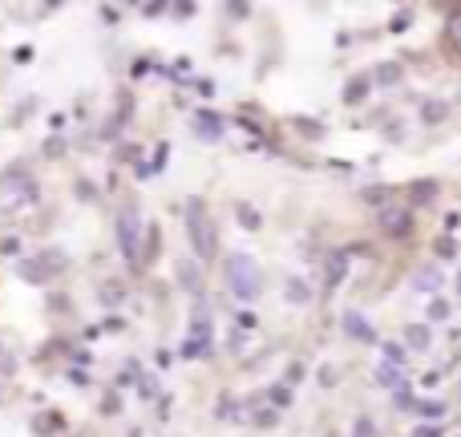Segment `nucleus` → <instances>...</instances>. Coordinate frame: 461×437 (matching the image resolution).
Masks as SVG:
<instances>
[{
	"label": "nucleus",
	"mask_w": 461,
	"mask_h": 437,
	"mask_svg": "<svg viewBox=\"0 0 461 437\" xmlns=\"http://www.w3.org/2000/svg\"><path fill=\"white\" fill-rule=\"evenodd\" d=\"M227 284L239 300H255V296H259V268H255L251 255H243V251L230 255L227 259Z\"/></svg>",
	"instance_id": "1"
},
{
	"label": "nucleus",
	"mask_w": 461,
	"mask_h": 437,
	"mask_svg": "<svg viewBox=\"0 0 461 437\" xmlns=\"http://www.w3.org/2000/svg\"><path fill=\"white\" fill-rule=\"evenodd\" d=\"M191 239H194V251L199 255H211V243H215V239H207V219H203V203H191Z\"/></svg>",
	"instance_id": "2"
},
{
	"label": "nucleus",
	"mask_w": 461,
	"mask_h": 437,
	"mask_svg": "<svg viewBox=\"0 0 461 437\" xmlns=\"http://www.w3.org/2000/svg\"><path fill=\"white\" fill-rule=\"evenodd\" d=\"M344 328H348V332H352V336H360V341H373V332H368V328H365V320H360V316H357V312H352V316H348V320H344Z\"/></svg>",
	"instance_id": "3"
},
{
	"label": "nucleus",
	"mask_w": 461,
	"mask_h": 437,
	"mask_svg": "<svg viewBox=\"0 0 461 437\" xmlns=\"http://www.w3.org/2000/svg\"><path fill=\"white\" fill-rule=\"evenodd\" d=\"M405 341L413 344V349H425V344H429V332H425L421 324H413V328H405Z\"/></svg>",
	"instance_id": "4"
},
{
	"label": "nucleus",
	"mask_w": 461,
	"mask_h": 437,
	"mask_svg": "<svg viewBox=\"0 0 461 437\" xmlns=\"http://www.w3.org/2000/svg\"><path fill=\"white\" fill-rule=\"evenodd\" d=\"M381 227H384V231H401V227H409V219L401 215V211H389V215L381 219Z\"/></svg>",
	"instance_id": "5"
},
{
	"label": "nucleus",
	"mask_w": 461,
	"mask_h": 437,
	"mask_svg": "<svg viewBox=\"0 0 461 437\" xmlns=\"http://www.w3.org/2000/svg\"><path fill=\"white\" fill-rule=\"evenodd\" d=\"M376 373H381V385H389V389H397V385H401V373H397V369L381 365V369H376Z\"/></svg>",
	"instance_id": "6"
},
{
	"label": "nucleus",
	"mask_w": 461,
	"mask_h": 437,
	"mask_svg": "<svg viewBox=\"0 0 461 437\" xmlns=\"http://www.w3.org/2000/svg\"><path fill=\"white\" fill-rule=\"evenodd\" d=\"M178 271H183L186 287H191V292H199V276H194V268H191V263H183V268H178Z\"/></svg>",
	"instance_id": "7"
},
{
	"label": "nucleus",
	"mask_w": 461,
	"mask_h": 437,
	"mask_svg": "<svg viewBox=\"0 0 461 437\" xmlns=\"http://www.w3.org/2000/svg\"><path fill=\"white\" fill-rule=\"evenodd\" d=\"M239 223H247V227H259V215H255L251 207H239Z\"/></svg>",
	"instance_id": "8"
},
{
	"label": "nucleus",
	"mask_w": 461,
	"mask_h": 437,
	"mask_svg": "<svg viewBox=\"0 0 461 437\" xmlns=\"http://www.w3.org/2000/svg\"><path fill=\"white\" fill-rule=\"evenodd\" d=\"M429 316H433V320H446V316H449V304H446V300H433Z\"/></svg>",
	"instance_id": "9"
},
{
	"label": "nucleus",
	"mask_w": 461,
	"mask_h": 437,
	"mask_svg": "<svg viewBox=\"0 0 461 437\" xmlns=\"http://www.w3.org/2000/svg\"><path fill=\"white\" fill-rule=\"evenodd\" d=\"M384 357H389L393 365H405V352H401L397 344H384Z\"/></svg>",
	"instance_id": "10"
},
{
	"label": "nucleus",
	"mask_w": 461,
	"mask_h": 437,
	"mask_svg": "<svg viewBox=\"0 0 461 437\" xmlns=\"http://www.w3.org/2000/svg\"><path fill=\"white\" fill-rule=\"evenodd\" d=\"M449 41H454V49H461V16H454V24H449Z\"/></svg>",
	"instance_id": "11"
},
{
	"label": "nucleus",
	"mask_w": 461,
	"mask_h": 437,
	"mask_svg": "<svg viewBox=\"0 0 461 437\" xmlns=\"http://www.w3.org/2000/svg\"><path fill=\"white\" fill-rule=\"evenodd\" d=\"M417 287H425V292H429V287H438V284H433V271H421V276H417Z\"/></svg>",
	"instance_id": "12"
},
{
	"label": "nucleus",
	"mask_w": 461,
	"mask_h": 437,
	"mask_svg": "<svg viewBox=\"0 0 461 437\" xmlns=\"http://www.w3.org/2000/svg\"><path fill=\"white\" fill-rule=\"evenodd\" d=\"M457 292H461V276H457Z\"/></svg>",
	"instance_id": "13"
}]
</instances>
